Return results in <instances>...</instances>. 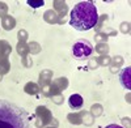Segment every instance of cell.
Masks as SVG:
<instances>
[{
	"mask_svg": "<svg viewBox=\"0 0 131 128\" xmlns=\"http://www.w3.org/2000/svg\"><path fill=\"white\" fill-rule=\"evenodd\" d=\"M0 128H30L28 111L7 99H0Z\"/></svg>",
	"mask_w": 131,
	"mask_h": 128,
	"instance_id": "cell-1",
	"label": "cell"
},
{
	"mask_svg": "<svg viewBox=\"0 0 131 128\" xmlns=\"http://www.w3.org/2000/svg\"><path fill=\"white\" fill-rule=\"evenodd\" d=\"M98 22V13L94 3L92 2H80L78 3L70 13V25L79 30L86 31L96 26Z\"/></svg>",
	"mask_w": 131,
	"mask_h": 128,
	"instance_id": "cell-2",
	"label": "cell"
},
{
	"mask_svg": "<svg viewBox=\"0 0 131 128\" xmlns=\"http://www.w3.org/2000/svg\"><path fill=\"white\" fill-rule=\"evenodd\" d=\"M71 54L76 60H88L93 54V46L88 39H78L72 45Z\"/></svg>",
	"mask_w": 131,
	"mask_h": 128,
	"instance_id": "cell-3",
	"label": "cell"
},
{
	"mask_svg": "<svg viewBox=\"0 0 131 128\" xmlns=\"http://www.w3.org/2000/svg\"><path fill=\"white\" fill-rule=\"evenodd\" d=\"M130 73H131V68L130 67H126L121 71V73H119V82H121V85L130 90L131 89V79H130Z\"/></svg>",
	"mask_w": 131,
	"mask_h": 128,
	"instance_id": "cell-4",
	"label": "cell"
},
{
	"mask_svg": "<svg viewBox=\"0 0 131 128\" xmlns=\"http://www.w3.org/2000/svg\"><path fill=\"white\" fill-rule=\"evenodd\" d=\"M84 103V99L80 94H72L71 97L68 98V105L72 110H79L81 109V106Z\"/></svg>",
	"mask_w": 131,
	"mask_h": 128,
	"instance_id": "cell-5",
	"label": "cell"
},
{
	"mask_svg": "<svg viewBox=\"0 0 131 128\" xmlns=\"http://www.w3.org/2000/svg\"><path fill=\"white\" fill-rule=\"evenodd\" d=\"M28 5H30L31 8H39V7H43L45 2L43 0H38V2H33V0H28Z\"/></svg>",
	"mask_w": 131,
	"mask_h": 128,
	"instance_id": "cell-6",
	"label": "cell"
},
{
	"mask_svg": "<svg viewBox=\"0 0 131 128\" xmlns=\"http://www.w3.org/2000/svg\"><path fill=\"white\" fill-rule=\"evenodd\" d=\"M104 128H123V127L122 125H118V124H109V125H106Z\"/></svg>",
	"mask_w": 131,
	"mask_h": 128,
	"instance_id": "cell-7",
	"label": "cell"
}]
</instances>
